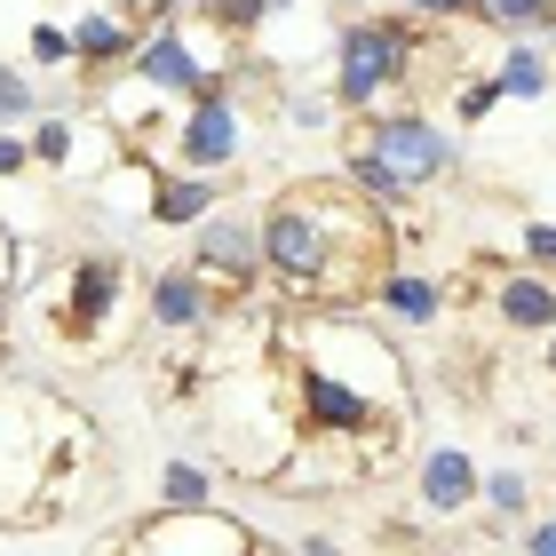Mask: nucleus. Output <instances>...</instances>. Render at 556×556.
Returning a JSON list of instances; mask_svg holds the SVG:
<instances>
[{"label":"nucleus","mask_w":556,"mask_h":556,"mask_svg":"<svg viewBox=\"0 0 556 556\" xmlns=\"http://www.w3.org/2000/svg\"><path fill=\"white\" fill-rule=\"evenodd\" d=\"M136 556H247V533L231 517H207V509H184L167 525L136 533Z\"/></svg>","instance_id":"1"},{"label":"nucleus","mask_w":556,"mask_h":556,"mask_svg":"<svg viewBox=\"0 0 556 556\" xmlns=\"http://www.w3.org/2000/svg\"><path fill=\"white\" fill-rule=\"evenodd\" d=\"M397 64H406V33H390V24L350 33V40H342V104H366V96L382 88Z\"/></svg>","instance_id":"2"},{"label":"nucleus","mask_w":556,"mask_h":556,"mask_svg":"<svg viewBox=\"0 0 556 556\" xmlns=\"http://www.w3.org/2000/svg\"><path fill=\"white\" fill-rule=\"evenodd\" d=\"M374 160H382L397 184H421V175H438L453 151H445L438 128H421V119H382V128H374Z\"/></svg>","instance_id":"3"},{"label":"nucleus","mask_w":556,"mask_h":556,"mask_svg":"<svg viewBox=\"0 0 556 556\" xmlns=\"http://www.w3.org/2000/svg\"><path fill=\"white\" fill-rule=\"evenodd\" d=\"M263 255L287 270V278H318L326 270V223H311L302 207H278L263 223Z\"/></svg>","instance_id":"4"},{"label":"nucleus","mask_w":556,"mask_h":556,"mask_svg":"<svg viewBox=\"0 0 556 556\" xmlns=\"http://www.w3.org/2000/svg\"><path fill=\"white\" fill-rule=\"evenodd\" d=\"M231 151H239L231 104H199V112L184 119V160H191V167H215V160H231Z\"/></svg>","instance_id":"5"},{"label":"nucleus","mask_w":556,"mask_h":556,"mask_svg":"<svg viewBox=\"0 0 556 556\" xmlns=\"http://www.w3.org/2000/svg\"><path fill=\"white\" fill-rule=\"evenodd\" d=\"M311 421H334V429H366V397L326 382V374H311Z\"/></svg>","instance_id":"6"},{"label":"nucleus","mask_w":556,"mask_h":556,"mask_svg":"<svg viewBox=\"0 0 556 556\" xmlns=\"http://www.w3.org/2000/svg\"><path fill=\"white\" fill-rule=\"evenodd\" d=\"M143 72H151L160 88H191V96H199V56H191L184 40H151V48H143Z\"/></svg>","instance_id":"7"},{"label":"nucleus","mask_w":556,"mask_h":556,"mask_svg":"<svg viewBox=\"0 0 556 556\" xmlns=\"http://www.w3.org/2000/svg\"><path fill=\"white\" fill-rule=\"evenodd\" d=\"M501 311H509V326H556V294L541 278H509V287H501Z\"/></svg>","instance_id":"8"},{"label":"nucleus","mask_w":556,"mask_h":556,"mask_svg":"<svg viewBox=\"0 0 556 556\" xmlns=\"http://www.w3.org/2000/svg\"><path fill=\"white\" fill-rule=\"evenodd\" d=\"M421 485H429V501H438V509H462V501L477 493V469L462 462V453H438V462H429V477H421Z\"/></svg>","instance_id":"9"},{"label":"nucleus","mask_w":556,"mask_h":556,"mask_svg":"<svg viewBox=\"0 0 556 556\" xmlns=\"http://www.w3.org/2000/svg\"><path fill=\"white\" fill-rule=\"evenodd\" d=\"M207 175H167V184H160V199H151V207H160V223H191L199 207H207Z\"/></svg>","instance_id":"10"},{"label":"nucleus","mask_w":556,"mask_h":556,"mask_svg":"<svg viewBox=\"0 0 556 556\" xmlns=\"http://www.w3.org/2000/svg\"><path fill=\"white\" fill-rule=\"evenodd\" d=\"M207 263H215V270H255V231L215 223V231H207Z\"/></svg>","instance_id":"11"},{"label":"nucleus","mask_w":556,"mask_h":556,"mask_svg":"<svg viewBox=\"0 0 556 556\" xmlns=\"http://www.w3.org/2000/svg\"><path fill=\"white\" fill-rule=\"evenodd\" d=\"M72 48H80V56H96V64H112V56H128V33H119V24H104V16H88L80 33H72Z\"/></svg>","instance_id":"12"},{"label":"nucleus","mask_w":556,"mask_h":556,"mask_svg":"<svg viewBox=\"0 0 556 556\" xmlns=\"http://www.w3.org/2000/svg\"><path fill=\"white\" fill-rule=\"evenodd\" d=\"M72 302H80V318H104V302H112V263H80Z\"/></svg>","instance_id":"13"},{"label":"nucleus","mask_w":556,"mask_h":556,"mask_svg":"<svg viewBox=\"0 0 556 556\" xmlns=\"http://www.w3.org/2000/svg\"><path fill=\"white\" fill-rule=\"evenodd\" d=\"M382 302H390V311H397V318H414V326H421L429 311H438V294H429V287H421V278H390V287H382Z\"/></svg>","instance_id":"14"},{"label":"nucleus","mask_w":556,"mask_h":556,"mask_svg":"<svg viewBox=\"0 0 556 556\" xmlns=\"http://www.w3.org/2000/svg\"><path fill=\"white\" fill-rule=\"evenodd\" d=\"M160 318L167 326H191L199 318V287H191V278H167V287H160Z\"/></svg>","instance_id":"15"},{"label":"nucleus","mask_w":556,"mask_h":556,"mask_svg":"<svg viewBox=\"0 0 556 556\" xmlns=\"http://www.w3.org/2000/svg\"><path fill=\"white\" fill-rule=\"evenodd\" d=\"M167 501H175V509H207V477L175 462V469H167Z\"/></svg>","instance_id":"16"},{"label":"nucleus","mask_w":556,"mask_h":556,"mask_svg":"<svg viewBox=\"0 0 556 556\" xmlns=\"http://www.w3.org/2000/svg\"><path fill=\"white\" fill-rule=\"evenodd\" d=\"M485 9L501 16V24H533V16H548L556 0H485Z\"/></svg>","instance_id":"17"},{"label":"nucleus","mask_w":556,"mask_h":556,"mask_svg":"<svg viewBox=\"0 0 556 556\" xmlns=\"http://www.w3.org/2000/svg\"><path fill=\"white\" fill-rule=\"evenodd\" d=\"M501 88H517V96H541V64H533V56H509V72H501Z\"/></svg>","instance_id":"18"},{"label":"nucleus","mask_w":556,"mask_h":556,"mask_svg":"<svg viewBox=\"0 0 556 556\" xmlns=\"http://www.w3.org/2000/svg\"><path fill=\"white\" fill-rule=\"evenodd\" d=\"M9 112H33V88H24V80H16V72H9V64H0V119H9Z\"/></svg>","instance_id":"19"},{"label":"nucleus","mask_w":556,"mask_h":556,"mask_svg":"<svg viewBox=\"0 0 556 556\" xmlns=\"http://www.w3.org/2000/svg\"><path fill=\"white\" fill-rule=\"evenodd\" d=\"M33 56H40V64H64V56H72V40L56 33V24H40V33H33Z\"/></svg>","instance_id":"20"},{"label":"nucleus","mask_w":556,"mask_h":556,"mask_svg":"<svg viewBox=\"0 0 556 556\" xmlns=\"http://www.w3.org/2000/svg\"><path fill=\"white\" fill-rule=\"evenodd\" d=\"M33 151H40V160H64V151H72V128H64V119H48Z\"/></svg>","instance_id":"21"},{"label":"nucleus","mask_w":556,"mask_h":556,"mask_svg":"<svg viewBox=\"0 0 556 556\" xmlns=\"http://www.w3.org/2000/svg\"><path fill=\"white\" fill-rule=\"evenodd\" d=\"M525 247H533L541 263H556V223H533V231H525Z\"/></svg>","instance_id":"22"},{"label":"nucleus","mask_w":556,"mask_h":556,"mask_svg":"<svg viewBox=\"0 0 556 556\" xmlns=\"http://www.w3.org/2000/svg\"><path fill=\"white\" fill-rule=\"evenodd\" d=\"M16 167H24V143H16V136H0V175H16Z\"/></svg>","instance_id":"23"},{"label":"nucleus","mask_w":556,"mask_h":556,"mask_svg":"<svg viewBox=\"0 0 556 556\" xmlns=\"http://www.w3.org/2000/svg\"><path fill=\"white\" fill-rule=\"evenodd\" d=\"M533 556H556V525H541V533H533Z\"/></svg>","instance_id":"24"},{"label":"nucleus","mask_w":556,"mask_h":556,"mask_svg":"<svg viewBox=\"0 0 556 556\" xmlns=\"http://www.w3.org/2000/svg\"><path fill=\"white\" fill-rule=\"evenodd\" d=\"M414 9H485V0H414Z\"/></svg>","instance_id":"25"},{"label":"nucleus","mask_w":556,"mask_h":556,"mask_svg":"<svg viewBox=\"0 0 556 556\" xmlns=\"http://www.w3.org/2000/svg\"><path fill=\"white\" fill-rule=\"evenodd\" d=\"M548 366H556V358H548Z\"/></svg>","instance_id":"26"}]
</instances>
